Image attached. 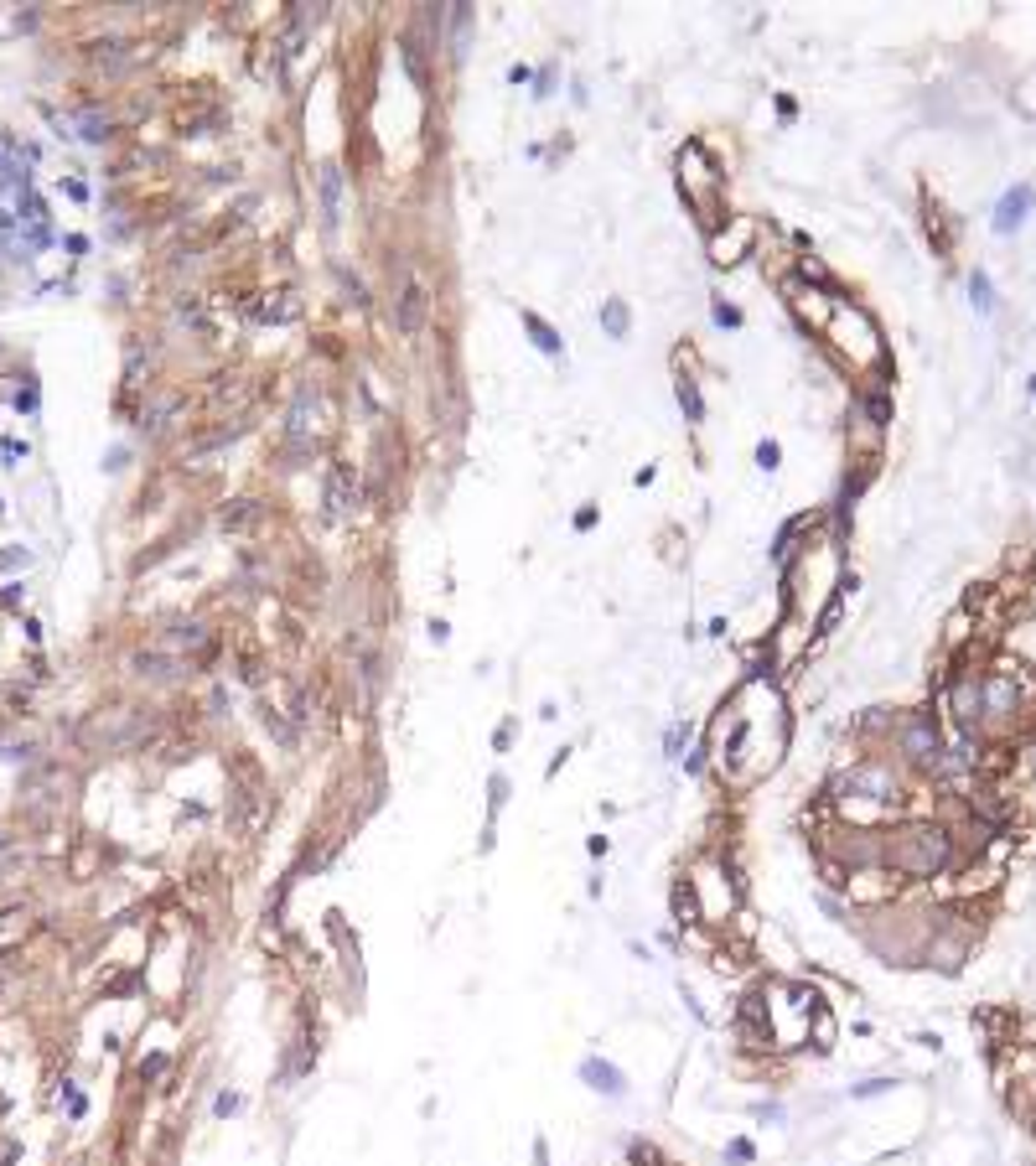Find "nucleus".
<instances>
[{
	"label": "nucleus",
	"mask_w": 1036,
	"mask_h": 1166,
	"mask_svg": "<svg viewBox=\"0 0 1036 1166\" xmlns=\"http://www.w3.org/2000/svg\"><path fill=\"white\" fill-rule=\"evenodd\" d=\"M679 405L689 410V421H700V415H705V405H700V394H695V384H689V379H679Z\"/></svg>",
	"instance_id": "nucleus-10"
},
{
	"label": "nucleus",
	"mask_w": 1036,
	"mask_h": 1166,
	"mask_svg": "<svg viewBox=\"0 0 1036 1166\" xmlns=\"http://www.w3.org/2000/svg\"><path fill=\"white\" fill-rule=\"evenodd\" d=\"M523 322H529V332H534V342H539V348H545V353H560V337H554L549 327L534 317V311H523Z\"/></svg>",
	"instance_id": "nucleus-8"
},
{
	"label": "nucleus",
	"mask_w": 1036,
	"mask_h": 1166,
	"mask_svg": "<svg viewBox=\"0 0 1036 1166\" xmlns=\"http://www.w3.org/2000/svg\"><path fill=\"white\" fill-rule=\"evenodd\" d=\"M949 856H954V845H949L943 830H907L892 850V861L912 876H938L943 866H949Z\"/></svg>",
	"instance_id": "nucleus-2"
},
{
	"label": "nucleus",
	"mask_w": 1036,
	"mask_h": 1166,
	"mask_svg": "<svg viewBox=\"0 0 1036 1166\" xmlns=\"http://www.w3.org/2000/svg\"><path fill=\"white\" fill-rule=\"evenodd\" d=\"M327 503H332V519L348 514V472H337V477H332V492H327Z\"/></svg>",
	"instance_id": "nucleus-9"
},
{
	"label": "nucleus",
	"mask_w": 1036,
	"mask_h": 1166,
	"mask_svg": "<svg viewBox=\"0 0 1036 1166\" xmlns=\"http://www.w3.org/2000/svg\"><path fill=\"white\" fill-rule=\"evenodd\" d=\"M581 1073L591 1079V1088H607V1094H622V1073L612 1068V1063H585Z\"/></svg>",
	"instance_id": "nucleus-7"
},
{
	"label": "nucleus",
	"mask_w": 1036,
	"mask_h": 1166,
	"mask_svg": "<svg viewBox=\"0 0 1036 1166\" xmlns=\"http://www.w3.org/2000/svg\"><path fill=\"white\" fill-rule=\"evenodd\" d=\"M322 207H327V223H337V213H342V172L337 167H322Z\"/></svg>",
	"instance_id": "nucleus-6"
},
{
	"label": "nucleus",
	"mask_w": 1036,
	"mask_h": 1166,
	"mask_svg": "<svg viewBox=\"0 0 1036 1166\" xmlns=\"http://www.w3.org/2000/svg\"><path fill=\"white\" fill-rule=\"evenodd\" d=\"M1026 207H1031V187H1016V192H1011V198H1005V203H1000V218H995V229H1000V234H1011V229H1016V223H1020V218H1026Z\"/></svg>",
	"instance_id": "nucleus-5"
},
{
	"label": "nucleus",
	"mask_w": 1036,
	"mask_h": 1166,
	"mask_svg": "<svg viewBox=\"0 0 1036 1166\" xmlns=\"http://www.w3.org/2000/svg\"><path fill=\"white\" fill-rule=\"evenodd\" d=\"M777 457H783V452H777V441H762V446H757V461H762L768 472L777 467Z\"/></svg>",
	"instance_id": "nucleus-13"
},
{
	"label": "nucleus",
	"mask_w": 1036,
	"mask_h": 1166,
	"mask_svg": "<svg viewBox=\"0 0 1036 1166\" xmlns=\"http://www.w3.org/2000/svg\"><path fill=\"white\" fill-rule=\"evenodd\" d=\"M47 238V207L32 187L26 151L0 130V265H32Z\"/></svg>",
	"instance_id": "nucleus-1"
},
{
	"label": "nucleus",
	"mask_w": 1036,
	"mask_h": 1166,
	"mask_svg": "<svg viewBox=\"0 0 1036 1166\" xmlns=\"http://www.w3.org/2000/svg\"><path fill=\"white\" fill-rule=\"evenodd\" d=\"M746 244H752V223H746V218H736V223H731V238L720 234L715 244H710V260H715V265H736V260H741V249H746Z\"/></svg>",
	"instance_id": "nucleus-3"
},
{
	"label": "nucleus",
	"mask_w": 1036,
	"mask_h": 1166,
	"mask_svg": "<svg viewBox=\"0 0 1036 1166\" xmlns=\"http://www.w3.org/2000/svg\"><path fill=\"white\" fill-rule=\"evenodd\" d=\"M249 519H254V503H244V508H234V514H223V524H229V529H244V524H249Z\"/></svg>",
	"instance_id": "nucleus-12"
},
{
	"label": "nucleus",
	"mask_w": 1036,
	"mask_h": 1166,
	"mask_svg": "<svg viewBox=\"0 0 1036 1166\" xmlns=\"http://www.w3.org/2000/svg\"><path fill=\"white\" fill-rule=\"evenodd\" d=\"M420 322H425V291H420V286H404V296H399V332L415 337Z\"/></svg>",
	"instance_id": "nucleus-4"
},
{
	"label": "nucleus",
	"mask_w": 1036,
	"mask_h": 1166,
	"mask_svg": "<svg viewBox=\"0 0 1036 1166\" xmlns=\"http://www.w3.org/2000/svg\"><path fill=\"white\" fill-rule=\"evenodd\" d=\"M602 317H607V327H612V337H627V311H622L617 301H612V306L602 311Z\"/></svg>",
	"instance_id": "nucleus-11"
}]
</instances>
